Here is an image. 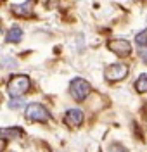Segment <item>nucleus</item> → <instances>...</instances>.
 <instances>
[{
	"label": "nucleus",
	"mask_w": 147,
	"mask_h": 152,
	"mask_svg": "<svg viewBox=\"0 0 147 152\" xmlns=\"http://www.w3.org/2000/svg\"><path fill=\"white\" fill-rule=\"evenodd\" d=\"M21 38H23V29L19 26H12L5 35V40L10 43H18V42H21Z\"/></svg>",
	"instance_id": "obj_8"
},
{
	"label": "nucleus",
	"mask_w": 147,
	"mask_h": 152,
	"mask_svg": "<svg viewBox=\"0 0 147 152\" xmlns=\"http://www.w3.org/2000/svg\"><path fill=\"white\" fill-rule=\"evenodd\" d=\"M135 42H137L138 47H147V29L138 33L137 37H135Z\"/></svg>",
	"instance_id": "obj_11"
},
{
	"label": "nucleus",
	"mask_w": 147,
	"mask_h": 152,
	"mask_svg": "<svg viewBox=\"0 0 147 152\" xmlns=\"http://www.w3.org/2000/svg\"><path fill=\"white\" fill-rule=\"evenodd\" d=\"M135 90L138 94H146L147 92V75H140L135 81Z\"/></svg>",
	"instance_id": "obj_10"
},
{
	"label": "nucleus",
	"mask_w": 147,
	"mask_h": 152,
	"mask_svg": "<svg viewBox=\"0 0 147 152\" xmlns=\"http://www.w3.org/2000/svg\"><path fill=\"white\" fill-rule=\"evenodd\" d=\"M9 107L10 109H19V107H24V100L21 97H12L9 100Z\"/></svg>",
	"instance_id": "obj_12"
},
{
	"label": "nucleus",
	"mask_w": 147,
	"mask_h": 152,
	"mask_svg": "<svg viewBox=\"0 0 147 152\" xmlns=\"http://www.w3.org/2000/svg\"><path fill=\"white\" fill-rule=\"evenodd\" d=\"M130 73V67L127 64H111V66L106 67L104 71V78L111 81V83H116V81H121L125 80Z\"/></svg>",
	"instance_id": "obj_4"
},
{
	"label": "nucleus",
	"mask_w": 147,
	"mask_h": 152,
	"mask_svg": "<svg viewBox=\"0 0 147 152\" xmlns=\"http://www.w3.org/2000/svg\"><path fill=\"white\" fill-rule=\"evenodd\" d=\"M64 123L68 124V126H73V128H76L80 124L83 123V113H81V109H69L66 116H64Z\"/></svg>",
	"instance_id": "obj_6"
},
{
	"label": "nucleus",
	"mask_w": 147,
	"mask_h": 152,
	"mask_svg": "<svg viewBox=\"0 0 147 152\" xmlns=\"http://www.w3.org/2000/svg\"><path fill=\"white\" fill-rule=\"evenodd\" d=\"M140 59L147 64V47H140Z\"/></svg>",
	"instance_id": "obj_13"
},
{
	"label": "nucleus",
	"mask_w": 147,
	"mask_h": 152,
	"mask_svg": "<svg viewBox=\"0 0 147 152\" xmlns=\"http://www.w3.org/2000/svg\"><path fill=\"white\" fill-rule=\"evenodd\" d=\"M31 86V81H29L28 76L24 75H18V76H12L7 83V92H9L10 97H23L26 94Z\"/></svg>",
	"instance_id": "obj_1"
},
{
	"label": "nucleus",
	"mask_w": 147,
	"mask_h": 152,
	"mask_svg": "<svg viewBox=\"0 0 147 152\" xmlns=\"http://www.w3.org/2000/svg\"><path fill=\"white\" fill-rule=\"evenodd\" d=\"M33 4H35V0H29V2L19 4V5H12V12L18 16H23V18H28L33 14Z\"/></svg>",
	"instance_id": "obj_7"
},
{
	"label": "nucleus",
	"mask_w": 147,
	"mask_h": 152,
	"mask_svg": "<svg viewBox=\"0 0 147 152\" xmlns=\"http://www.w3.org/2000/svg\"><path fill=\"white\" fill-rule=\"evenodd\" d=\"M69 94L71 97L75 99V100H85L90 94V83H88L87 80H83V78H75L71 83H69Z\"/></svg>",
	"instance_id": "obj_3"
},
{
	"label": "nucleus",
	"mask_w": 147,
	"mask_h": 152,
	"mask_svg": "<svg viewBox=\"0 0 147 152\" xmlns=\"http://www.w3.org/2000/svg\"><path fill=\"white\" fill-rule=\"evenodd\" d=\"M24 109H26V111H24V116H26V119H28V121L45 123V121H49V119H50L49 111H47V109H45L42 104L33 102V104H28Z\"/></svg>",
	"instance_id": "obj_2"
},
{
	"label": "nucleus",
	"mask_w": 147,
	"mask_h": 152,
	"mask_svg": "<svg viewBox=\"0 0 147 152\" xmlns=\"http://www.w3.org/2000/svg\"><path fill=\"white\" fill-rule=\"evenodd\" d=\"M0 135L4 140H10V138H18L23 135V130L21 128H2L0 130Z\"/></svg>",
	"instance_id": "obj_9"
},
{
	"label": "nucleus",
	"mask_w": 147,
	"mask_h": 152,
	"mask_svg": "<svg viewBox=\"0 0 147 152\" xmlns=\"http://www.w3.org/2000/svg\"><path fill=\"white\" fill-rule=\"evenodd\" d=\"M108 48L113 52V54H116L118 57H128L130 54H132V45L128 43L127 40H123V38L109 40L108 42Z\"/></svg>",
	"instance_id": "obj_5"
}]
</instances>
